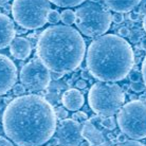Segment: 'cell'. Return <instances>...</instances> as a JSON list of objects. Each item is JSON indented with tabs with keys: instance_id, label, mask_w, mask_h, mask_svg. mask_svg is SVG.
<instances>
[{
	"instance_id": "cell-19",
	"label": "cell",
	"mask_w": 146,
	"mask_h": 146,
	"mask_svg": "<svg viewBox=\"0 0 146 146\" xmlns=\"http://www.w3.org/2000/svg\"><path fill=\"white\" fill-rule=\"evenodd\" d=\"M102 125L105 128H107V129H110V130L114 129L115 126H117V124H115V120H114V117H113L112 115H111V117H105V119L102 121Z\"/></svg>"
},
{
	"instance_id": "cell-40",
	"label": "cell",
	"mask_w": 146,
	"mask_h": 146,
	"mask_svg": "<svg viewBox=\"0 0 146 146\" xmlns=\"http://www.w3.org/2000/svg\"><path fill=\"white\" fill-rule=\"evenodd\" d=\"M92 2H94V3H96V2H99L100 0H91Z\"/></svg>"
},
{
	"instance_id": "cell-17",
	"label": "cell",
	"mask_w": 146,
	"mask_h": 146,
	"mask_svg": "<svg viewBox=\"0 0 146 146\" xmlns=\"http://www.w3.org/2000/svg\"><path fill=\"white\" fill-rule=\"evenodd\" d=\"M60 20H62L66 26H70L75 23V12L72 10H65L60 13Z\"/></svg>"
},
{
	"instance_id": "cell-7",
	"label": "cell",
	"mask_w": 146,
	"mask_h": 146,
	"mask_svg": "<svg viewBox=\"0 0 146 146\" xmlns=\"http://www.w3.org/2000/svg\"><path fill=\"white\" fill-rule=\"evenodd\" d=\"M117 124L128 138H146V104L141 101L125 104L117 113Z\"/></svg>"
},
{
	"instance_id": "cell-34",
	"label": "cell",
	"mask_w": 146,
	"mask_h": 146,
	"mask_svg": "<svg viewBox=\"0 0 146 146\" xmlns=\"http://www.w3.org/2000/svg\"><path fill=\"white\" fill-rule=\"evenodd\" d=\"M125 141H127V135H125V133H121L119 137H117V142H125Z\"/></svg>"
},
{
	"instance_id": "cell-35",
	"label": "cell",
	"mask_w": 146,
	"mask_h": 146,
	"mask_svg": "<svg viewBox=\"0 0 146 146\" xmlns=\"http://www.w3.org/2000/svg\"><path fill=\"white\" fill-rule=\"evenodd\" d=\"M143 28H144V31H145L146 33V11L145 14H144V18H143Z\"/></svg>"
},
{
	"instance_id": "cell-29",
	"label": "cell",
	"mask_w": 146,
	"mask_h": 146,
	"mask_svg": "<svg viewBox=\"0 0 146 146\" xmlns=\"http://www.w3.org/2000/svg\"><path fill=\"white\" fill-rule=\"evenodd\" d=\"M87 87V83H86V80H78L76 82V88L77 89H84V88Z\"/></svg>"
},
{
	"instance_id": "cell-38",
	"label": "cell",
	"mask_w": 146,
	"mask_h": 146,
	"mask_svg": "<svg viewBox=\"0 0 146 146\" xmlns=\"http://www.w3.org/2000/svg\"><path fill=\"white\" fill-rule=\"evenodd\" d=\"M10 0H0V7H3L4 4H7Z\"/></svg>"
},
{
	"instance_id": "cell-21",
	"label": "cell",
	"mask_w": 146,
	"mask_h": 146,
	"mask_svg": "<svg viewBox=\"0 0 146 146\" xmlns=\"http://www.w3.org/2000/svg\"><path fill=\"white\" fill-rule=\"evenodd\" d=\"M56 117H58V119H62V120H65L68 115V111L66 110L65 107H57V109H56Z\"/></svg>"
},
{
	"instance_id": "cell-30",
	"label": "cell",
	"mask_w": 146,
	"mask_h": 146,
	"mask_svg": "<svg viewBox=\"0 0 146 146\" xmlns=\"http://www.w3.org/2000/svg\"><path fill=\"white\" fill-rule=\"evenodd\" d=\"M0 146H14L9 140H7L3 137H0Z\"/></svg>"
},
{
	"instance_id": "cell-8",
	"label": "cell",
	"mask_w": 146,
	"mask_h": 146,
	"mask_svg": "<svg viewBox=\"0 0 146 146\" xmlns=\"http://www.w3.org/2000/svg\"><path fill=\"white\" fill-rule=\"evenodd\" d=\"M20 80L30 91H41L50 85L51 72L40 59H32L21 68Z\"/></svg>"
},
{
	"instance_id": "cell-3",
	"label": "cell",
	"mask_w": 146,
	"mask_h": 146,
	"mask_svg": "<svg viewBox=\"0 0 146 146\" xmlns=\"http://www.w3.org/2000/svg\"><path fill=\"white\" fill-rule=\"evenodd\" d=\"M86 64L90 74L96 80L119 82L131 71L135 55L127 40L115 34H106L90 44Z\"/></svg>"
},
{
	"instance_id": "cell-32",
	"label": "cell",
	"mask_w": 146,
	"mask_h": 146,
	"mask_svg": "<svg viewBox=\"0 0 146 146\" xmlns=\"http://www.w3.org/2000/svg\"><path fill=\"white\" fill-rule=\"evenodd\" d=\"M62 73H58V72H52L51 73V80H59L62 77Z\"/></svg>"
},
{
	"instance_id": "cell-20",
	"label": "cell",
	"mask_w": 146,
	"mask_h": 146,
	"mask_svg": "<svg viewBox=\"0 0 146 146\" xmlns=\"http://www.w3.org/2000/svg\"><path fill=\"white\" fill-rule=\"evenodd\" d=\"M145 84L144 83H141V82H135L131 84V89L135 92H142L145 90Z\"/></svg>"
},
{
	"instance_id": "cell-36",
	"label": "cell",
	"mask_w": 146,
	"mask_h": 146,
	"mask_svg": "<svg viewBox=\"0 0 146 146\" xmlns=\"http://www.w3.org/2000/svg\"><path fill=\"white\" fill-rule=\"evenodd\" d=\"M80 146H91V143L89 142V141H84V142L80 143Z\"/></svg>"
},
{
	"instance_id": "cell-27",
	"label": "cell",
	"mask_w": 146,
	"mask_h": 146,
	"mask_svg": "<svg viewBox=\"0 0 146 146\" xmlns=\"http://www.w3.org/2000/svg\"><path fill=\"white\" fill-rule=\"evenodd\" d=\"M119 34H120L122 37H127V36H129L130 31H129V29H128L127 27H122V28L119 30Z\"/></svg>"
},
{
	"instance_id": "cell-25",
	"label": "cell",
	"mask_w": 146,
	"mask_h": 146,
	"mask_svg": "<svg viewBox=\"0 0 146 146\" xmlns=\"http://www.w3.org/2000/svg\"><path fill=\"white\" fill-rule=\"evenodd\" d=\"M130 80L132 83L135 82H140L141 80V73L139 71H133V72L130 73Z\"/></svg>"
},
{
	"instance_id": "cell-18",
	"label": "cell",
	"mask_w": 146,
	"mask_h": 146,
	"mask_svg": "<svg viewBox=\"0 0 146 146\" xmlns=\"http://www.w3.org/2000/svg\"><path fill=\"white\" fill-rule=\"evenodd\" d=\"M59 20H60V14L56 10H51L49 15H48V21H49V23L56 25Z\"/></svg>"
},
{
	"instance_id": "cell-23",
	"label": "cell",
	"mask_w": 146,
	"mask_h": 146,
	"mask_svg": "<svg viewBox=\"0 0 146 146\" xmlns=\"http://www.w3.org/2000/svg\"><path fill=\"white\" fill-rule=\"evenodd\" d=\"M117 146H144V144H142L141 142H138V141H125V142L121 143Z\"/></svg>"
},
{
	"instance_id": "cell-13",
	"label": "cell",
	"mask_w": 146,
	"mask_h": 146,
	"mask_svg": "<svg viewBox=\"0 0 146 146\" xmlns=\"http://www.w3.org/2000/svg\"><path fill=\"white\" fill-rule=\"evenodd\" d=\"M10 52L15 58L26 59L32 52V46L27 38L16 37L10 44Z\"/></svg>"
},
{
	"instance_id": "cell-37",
	"label": "cell",
	"mask_w": 146,
	"mask_h": 146,
	"mask_svg": "<svg viewBox=\"0 0 146 146\" xmlns=\"http://www.w3.org/2000/svg\"><path fill=\"white\" fill-rule=\"evenodd\" d=\"M141 48H142L143 50H146V38L142 40V42H141Z\"/></svg>"
},
{
	"instance_id": "cell-2",
	"label": "cell",
	"mask_w": 146,
	"mask_h": 146,
	"mask_svg": "<svg viewBox=\"0 0 146 146\" xmlns=\"http://www.w3.org/2000/svg\"><path fill=\"white\" fill-rule=\"evenodd\" d=\"M36 53L48 69L64 74L80 67L86 53V44L77 30L66 25H55L40 34Z\"/></svg>"
},
{
	"instance_id": "cell-14",
	"label": "cell",
	"mask_w": 146,
	"mask_h": 146,
	"mask_svg": "<svg viewBox=\"0 0 146 146\" xmlns=\"http://www.w3.org/2000/svg\"><path fill=\"white\" fill-rule=\"evenodd\" d=\"M107 7L115 13H126L133 10L142 0H104Z\"/></svg>"
},
{
	"instance_id": "cell-39",
	"label": "cell",
	"mask_w": 146,
	"mask_h": 146,
	"mask_svg": "<svg viewBox=\"0 0 146 146\" xmlns=\"http://www.w3.org/2000/svg\"><path fill=\"white\" fill-rule=\"evenodd\" d=\"M83 76H84L85 78H88V77H89V75L87 74V72H83Z\"/></svg>"
},
{
	"instance_id": "cell-6",
	"label": "cell",
	"mask_w": 146,
	"mask_h": 146,
	"mask_svg": "<svg viewBox=\"0 0 146 146\" xmlns=\"http://www.w3.org/2000/svg\"><path fill=\"white\" fill-rule=\"evenodd\" d=\"M51 11L49 0H14L12 15L19 26L28 30L44 27Z\"/></svg>"
},
{
	"instance_id": "cell-4",
	"label": "cell",
	"mask_w": 146,
	"mask_h": 146,
	"mask_svg": "<svg viewBox=\"0 0 146 146\" xmlns=\"http://www.w3.org/2000/svg\"><path fill=\"white\" fill-rule=\"evenodd\" d=\"M125 95L115 83L98 82L88 93V103L91 109L101 117H111L123 106Z\"/></svg>"
},
{
	"instance_id": "cell-11",
	"label": "cell",
	"mask_w": 146,
	"mask_h": 146,
	"mask_svg": "<svg viewBox=\"0 0 146 146\" xmlns=\"http://www.w3.org/2000/svg\"><path fill=\"white\" fill-rule=\"evenodd\" d=\"M15 34L16 30L12 19L5 14H0V49L11 44Z\"/></svg>"
},
{
	"instance_id": "cell-16",
	"label": "cell",
	"mask_w": 146,
	"mask_h": 146,
	"mask_svg": "<svg viewBox=\"0 0 146 146\" xmlns=\"http://www.w3.org/2000/svg\"><path fill=\"white\" fill-rule=\"evenodd\" d=\"M49 1L59 7H73L82 4L86 0H49Z\"/></svg>"
},
{
	"instance_id": "cell-15",
	"label": "cell",
	"mask_w": 146,
	"mask_h": 146,
	"mask_svg": "<svg viewBox=\"0 0 146 146\" xmlns=\"http://www.w3.org/2000/svg\"><path fill=\"white\" fill-rule=\"evenodd\" d=\"M83 137L92 144H102L104 142L103 135L94 127L91 121H87L83 126Z\"/></svg>"
},
{
	"instance_id": "cell-28",
	"label": "cell",
	"mask_w": 146,
	"mask_h": 146,
	"mask_svg": "<svg viewBox=\"0 0 146 146\" xmlns=\"http://www.w3.org/2000/svg\"><path fill=\"white\" fill-rule=\"evenodd\" d=\"M142 77H143V80H144V84L146 86V56L142 64Z\"/></svg>"
},
{
	"instance_id": "cell-12",
	"label": "cell",
	"mask_w": 146,
	"mask_h": 146,
	"mask_svg": "<svg viewBox=\"0 0 146 146\" xmlns=\"http://www.w3.org/2000/svg\"><path fill=\"white\" fill-rule=\"evenodd\" d=\"M62 102L65 108L71 111H77L84 105V95L77 89H69L62 96Z\"/></svg>"
},
{
	"instance_id": "cell-31",
	"label": "cell",
	"mask_w": 146,
	"mask_h": 146,
	"mask_svg": "<svg viewBox=\"0 0 146 146\" xmlns=\"http://www.w3.org/2000/svg\"><path fill=\"white\" fill-rule=\"evenodd\" d=\"M129 18L131 19L132 21H137V20L140 18V14L138 12H131V13L129 14Z\"/></svg>"
},
{
	"instance_id": "cell-5",
	"label": "cell",
	"mask_w": 146,
	"mask_h": 146,
	"mask_svg": "<svg viewBox=\"0 0 146 146\" xmlns=\"http://www.w3.org/2000/svg\"><path fill=\"white\" fill-rule=\"evenodd\" d=\"M111 21V13L102 4L87 2L75 11V26L88 37L102 36L109 30Z\"/></svg>"
},
{
	"instance_id": "cell-9",
	"label": "cell",
	"mask_w": 146,
	"mask_h": 146,
	"mask_svg": "<svg viewBox=\"0 0 146 146\" xmlns=\"http://www.w3.org/2000/svg\"><path fill=\"white\" fill-rule=\"evenodd\" d=\"M83 139V126L73 119H65L56 129L59 146H78Z\"/></svg>"
},
{
	"instance_id": "cell-22",
	"label": "cell",
	"mask_w": 146,
	"mask_h": 146,
	"mask_svg": "<svg viewBox=\"0 0 146 146\" xmlns=\"http://www.w3.org/2000/svg\"><path fill=\"white\" fill-rule=\"evenodd\" d=\"M25 91H26V88H25V86L22 84H17L14 86V89H13V92H14L15 95H18V96H20V95H22L23 93H25Z\"/></svg>"
},
{
	"instance_id": "cell-10",
	"label": "cell",
	"mask_w": 146,
	"mask_h": 146,
	"mask_svg": "<svg viewBox=\"0 0 146 146\" xmlns=\"http://www.w3.org/2000/svg\"><path fill=\"white\" fill-rule=\"evenodd\" d=\"M17 80V68L5 55L0 54V95L14 87Z\"/></svg>"
},
{
	"instance_id": "cell-1",
	"label": "cell",
	"mask_w": 146,
	"mask_h": 146,
	"mask_svg": "<svg viewBox=\"0 0 146 146\" xmlns=\"http://www.w3.org/2000/svg\"><path fill=\"white\" fill-rule=\"evenodd\" d=\"M56 112L47 100L37 94L20 95L2 115L7 137L18 146H41L56 130Z\"/></svg>"
},
{
	"instance_id": "cell-24",
	"label": "cell",
	"mask_w": 146,
	"mask_h": 146,
	"mask_svg": "<svg viewBox=\"0 0 146 146\" xmlns=\"http://www.w3.org/2000/svg\"><path fill=\"white\" fill-rule=\"evenodd\" d=\"M73 120H80V121H84L87 120V114L85 112H82V111H77L76 113L73 114Z\"/></svg>"
},
{
	"instance_id": "cell-33",
	"label": "cell",
	"mask_w": 146,
	"mask_h": 146,
	"mask_svg": "<svg viewBox=\"0 0 146 146\" xmlns=\"http://www.w3.org/2000/svg\"><path fill=\"white\" fill-rule=\"evenodd\" d=\"M141 38V35L139 33L135 34V32H132V35H131V41L135 42V41H138V40Z\"/></svg>"
},
{
	"instance_id": "cell-26",
	"label": "cell",
	"mask_w": 146,
	"mask_h": 146,
	"mask_svg": "<svg viewBox=\"0 0 146 146\" xmlns=\"http://www.w3.org/2000/svg\"><path fill=\"white\" fill-rule=\"evenodd\" d=\"M112 20L113 22H115V23H121V22H123V20H124V16H123V14H121V13H115V14H113L112 16Z\"/></svg>"
}]
</instances>
